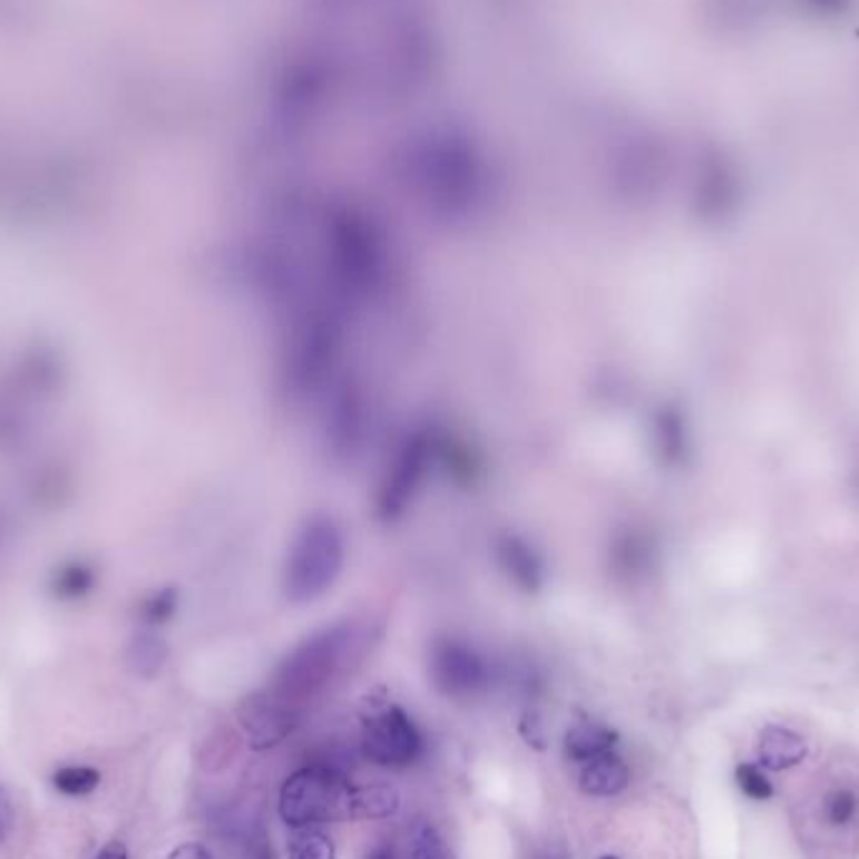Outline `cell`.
Returning <instances> with one entry per match:
<instances>
[{
    "label": "cell",
    "instance_id": "cell-5",
    "mask_svg": "<svg viewBox=\"0 0 859 859\" xmlns=\"http://www.w3.org/2000/svg\"><path fill=\"white\" fill-rule=\"evenodd\" d=\"M438 456L440 442L428 430H414L400 440L378 492V513L384 520L400 518L412 506Z\"/></svg>",
    "mask_w": 859,
    "mask_h": 859
},
{
    "label": "cell",
    "instance_id": "cell-3",
    "mask_svg": "<svg viewBox=\"0 0 859 859\" xmlns=\"http://www.w3.org/2000/svg\"><path fill=\"white\" fill-rule=\"evenodd\" d=\"M342 348V322L334 308L304 310L286 334L282 374L286 390L312 394L332 384Z\"/></svg>",
    "mask_w": 859,
    "mask_h": 859
},
{
    "label": "cell",
    "instance_id": "cell-1",
    "mask_svg": "<svg viewBox=\"0 0 859 859\" xmlns=\"http://www.w3.org/2000/svg\"><path fill=\"white\" fill-rule=\"evenodd\" d=\"M324 272L334 297L344 302L368 300L382 290L390 272L388 242L364 214H332L324 232Z\"/></svg>",
    "mask_w": 859,
    "mask_h": 859
},
{
    "label": "cell",
    "instance_id": "cell-25",
    "mask_svg": "<svg viewBox=\"0 0 859 859\" xmlns=\"http://www.w3.org/2000/svg\"><path fill=\"white\" fill-rule=\"evenodd\" d=\"M546 859H553V857H546Z\"/></svg>",
    "mask_w": 859,
    "mask_h": 859
},
{
    "label": "cell",
    "instance_id": "cell-8",
    "mask_svg": "<svg viewBox=\"0 0 859 859\" xmlns=\"http://www.w3.org/2000/svg\"><path fill=\"white\" fill-rule=\"evenodd\" d=\"M436 684L452 696H470L488 684V666L476 648L458 638H438L430 651Z\"/></svg>",
    "mask_w": 859,
    "mask_h": 859
},
{
    "label": "cell",
    "instance_id": "cell-4",
    "mask_svg": "<svg viewBox=\"0 0 859 859\" xmlns=\"http://www.w3.org/2000/svg\"><path fill=\"white\" fill-rule=\"evenodd\" d=\"M342 528L328 516H314L294 536L284 563V594L292 604H310L338 584L344 568Z\"/></svg>",
    "mask_w": 859,
    "mask_h": 859
},
{
    "label": "cell",
    "instance_id": "cell-7",
    "mask_svg": "<svg viewBox=\"0 0 859 859\" xmlns=\"http://www.w3.org/2000/svg\"><path fill=\"white\" fill-rule=\"evenodd\" d=\"M370 408L364 392L350 378L334 380L328 394V414H324V430H328V446L334 456L352 458L368 440Z\"/></svg>",
    "mask_w": 859,
    "mask_h": 859
},
{
    "label": "cell",
    "instance_id": "cell-16",
    "mask_svg": "<svg viewBox=\"0 0 859 859\" xmlns=\"http://www.w3.org/2000/svg\"><path fill=\"white\" fill-rule=\"evenodd\" d=\"M412 859H456V855L430 824H418L412 834Z\"/></svg>",
    "mask_w": 859,
    "mask_h": 859
},
{
    "label": "cell",
    "instance_id": "cell-15",
    "mask_svg": "<svg viewBox=\"0 0 859 859\" xmlns=\"http://www.w3.org/2000/svg\"><path fill=\"white\" fill-rule=\"evenodd\" d=\"M334 857H338L334 855V842L314 827L300 829V834L292 839L290 852H286V859H334Z\"/></svg>",
    "mask_w": 859,
    "mask_h": 859
},
{
    "label": "cell",
    "instance_id": "cell-21",
    "mask_svg": "<svg viewBox=\"0 0 859 859\" xmlns=\"http://www.w3.org/2000/svg\"><path fill=\"white\" fill-rule=\"evenodd\" d=\"M523 736L528 739V744L543 749V734H540V722H536V719L526 716V722H523Z\"/></svg>",
    "mask_w": 859,
    "mask_h": 859
},
{
    "label": "cell",
    "instance_id": "cell-2",
    "mask_svg": "<svg viewBox=\"0 0 859 859\" xmlns=\"http://www.w3.org/2000/svg\"><path fill=\"white\" fill-rule=\"evenodd\" d=\"M280 814L294 829L368 819V794L338 769L304 767L284 782Z\"/></svg>",
    "mask_w": 859,
    "mask_h": 859
},
{
    "label": "cell",
    "instance_id": "cell-19",
    "mask_svg": "<svg viewBox=\"0 0 859 859\" xmlns=\"http://www.w3.org/2000/svg\"><path fill=\"white\" fill-rule=\"evenodd\" d=\"M13 829V804H11V797H8L6 787L0 784V842H6L8 834H11Z\"/></svg>",
    "mask_w": 859,
    "mask_h": 859
},
{
    "label": "cell",
    "instance_id": "cell-6",
    "mask_svg": "<svg viewBox=\"0 0 859 859\" xmlns=\"http://www.w3.org/2000/svg\"><path fill=\"white\" fill-rule=\"evenodd\" d=\"M362 749L370 762L390 769L412 764L422 752V739L400 706H384L364 719Z\"/></svg>",
    "mask_w": 859,
    "mask_h": 859
},
{
    "label": "cell",
    "instance_id": "cell-18",
    "mask_svg": "<svg viewBox=\"0 0 859 859\" xmlns=\"http://www.w3.org/2000/svg\"><path fill=\"white\" fill-rule=\"evenodd\" d=\"M855 809H857V799L847 792V789H837V792H832L827 797L824 802V812H827V819L832 824H847L849 819L855 817Z\"/></svg>",
    "mask_w": 859,
    "mask_h": 859
},
{
    "label": "cell",
    "instance_id": "cell-10",
    "mask_svg": "<svg viewBox=\"0 0 859 859\" xmlns=\"http://www.w3.org/2000/svg\"><path fill=\"white\" fill-rule=\"evenodd\" d=\"M242 724L254 749H266L290 734L292 714L276 699H252L242 711Z\"/></svg>",
    "mask_w": 859,
    "mask_h": 859
},
{
    "label": "cell",
    "instance_id": "cell-23",
    "mask_svg": "<svg viewBox=\"0 0 859 859\" xmlns=\"http://www.w3.org/2000/svg\"><path fill=\"white\" fill-rule=\"evenodd\" d=\"M368 859H392V855L388 852V849H378V852H372Z\"/></svg>",
    "mask_w": 859,
    "mask_h": 859
},
{
    "label": "cell",
    "instance_id": "cell-20",
    "mask_svg": "<svg viewBox=\"0 0 859 859\" xmlns=\"http://www.w3.org/2000/svg\"><path fill=\"white\" fill-rule=\"evenodd\" d=\"M169 859H212V855L206 852V849L202 845L196 842H186L182 847H176L174 852L169 855Z\"/></svg>",
    "mask_w": 859,
    "mask_h": 859
},
{
    "label": "cell",
    "instance_id": "cell-11",
    "mask_svg": "<svg viewBox=\"0 0 859 859\" xmlns=\"http://www.w3.org/2000/svg\"><path fill=\"white\" fill-rule=\"evenodd\" d=\"M628 779H631V772L624 759L614 752H606L588 759L586 767L580 769L578 787L584 789L586 794H594V797H614L618 792H624Z\"/></svg>",
    "mask_w": 859,
    "mask_h": 859
},
{
    "label": "cell",
    "instance_id": "cell-14",
    "mask_svg": "<svg viewBox=\"0 0 859 859\" xmlns=\"http://www.w3.org/2000/svg\"><path fill=\"white\" fill-rule=\"evenodd\" d=\"M101 784V774L94 767H64L53 774V787L66 797H86Z\"/></svg>",
    "mask_w": 859,
    "mask_h": 859
},
{
    "label": "cell",
    "instance_id": "cell-17",
    "mask_svg": "<svg viewBox=\"0 0 859 859\" xmlns=\"http://www.w3.org/2000/svg\"><path fill=\"white\" fill-rule=\"evenodd\" d=\"M736 784L742 792L749 797V799H769L774 794L772 784H769V779L759 772V769L754 764H742L736 767Z\"/></svg>",
    "mask_w": 859,
    "mask_h": 859
},
{
    "label": "cell",
    "instance_id": "cell-12",
    "mask_svg": "<svg viewBox=\"0 0 859 859\" xmlns=\"http://www.w3.org/2000/svg\"><path fill=\"white\" fill-rule=\"evenodd\" d=\"M756 754L762 767L772 769V772H782V769H792L802 762L807 756V744L802 736L789 732V729L769 726L759 736Z\"/></svg>",
    "mask_w": 859,
    "mask_h": 859
},
{
    "label": "cell",
    "instance_id": "cell-9",
    "mask_svg": "<svg viewBox=\"0 0 859 859\" xmlns=\"http://www.w3.org/2000/svg\"><path fill=\"white\" fill-rule=\"evenodd\" d=\"M500 568L518 588L536 594L546 584V560L520 536H502L496 546Z\"/></svg>",
    "mask_w": 859,
    "mask_h": 859
},
{
    "label": "cell",
    "instance_id": "cell-24",
    "mask_svg": "<svg viewBox=\"0 0 859 859\" xmlns=\"http://www.w3.org/2000/svg\"><path fill=\"white\" fill-rule=\"evenodd\" d=\"M601 859H618V857H601Z\"/></svg>",
    "mask_w": 859,
    "mask_h": 859
},
{
    "label": "cell",
    "instance_id": "cell-13",
    "mask_svg": "<svg viewBox=\"0 0 859 859\" xmlns=\"http://www.w3.org/2000/svg\"><path fill=\"white\" fill-rule=\"evenodd\" d=\"M618 742V734L611 726L598 722H580L568 729L566 734V754L573 762H588L598 754H606Z\"/></svg>",
    "mask_w": 859,
    "mask_h": 859
},
{
    "label": "cell",
    "instance_id": "cell-22",
    "mask_svg": "<svg viewBox=\"0 0 859 859\" xmlns=\"http://www.w3.org/2000/svg\"><path fill=\"white\" fill-rule=\"evenodd\" d=\"M96 859H128V852H126V845L118 842V839H114V842H108L101 852L96 855Z\"/></svg>",
    "mask_w": 859,
    "mask_h": 859
}]
</instances>
